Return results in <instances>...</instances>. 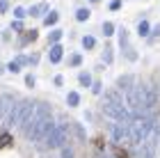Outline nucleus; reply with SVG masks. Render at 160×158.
Masks as SVG:
<instances>
[{"mask_svg":"<svg viewBox=\"0 0 160 158\" xmlns=\"http://www.w3.org/2000/svg\"><path fill=\"white\" fill-rule=\"evenodd\" d=\"M62 34H64V30H57V28H55V30L48 34V41H50V44H57V41L62 39Z\"/></svg>","mask_w":160,"mask_h":158,"instance_id":"6ab92c4d","label":"nucleus"},{"mask_svg":"<svg viewBox=\"0 0 160 158\" xmlns=\"http://www.w3.org/2000/svg\"><path fill=\"white\" fill-rule=\"evenodd\" d=\"M89 16H92V12L87 9V7H80V9L76 12V18H78V21H87Z\"/></svg>","mask_w":160,"mask_h":158,"instance_id":"a211bd4d","label":"nucleus"},{"mask_svg":"<svg viewBox=\"0 0 160 158\" xmlns=\"http://www.w3.org/2000/svg\"><path fill=\"white\" fill-rule=\"evenodd\" d=\"M43 12H48V5L46 3H39V5L30 7V12H28V14H30V16H41Z\"/></svg>","mask_w":160,"mask_h":158,"instance_id":"f8f14e48","label":"nucleus"},{"mask_svg":"<svg viewBox=\"0 0 160 158\" xmlns=\"http://www.w3.org/2000/svg\"><path fill=\"white\" fill-rule=\"evenodd\" d=\"M133 85H135V78H133V76H121L119 80H117V87H119L121 92H128Z\"/></svg>","mask_w":160,"mask_h":158,"instance_id":"9d476101","label":"nucleus"},{"mask_svg":"<svg viewBox=\"0 0 160 158\" xmlns=\"http://www.w3.org/2000/svg\"><path fill=\"white\" fill-rule=\"evenodd\" d=\"M9 9V3H7V0H0V12H7Z\"/></svg>","mask_w":160,"mask_h":158,"instance_id":"c9c22d12","label":"nucleus"},{"mask_svg":"<svg viewBox=\"0 0 160 158\" xmlns=\"http://www.w3.org/2000/svg\"><path fill=\"white\" fill-rule=\"evenodd\" d=\"M32 110H34V103L32 101H28V99H23V101H18L16 105L9 110V115L5 117V126H23L25 124V119L32 115Z\"/></svg>","mask_w":160,"mask_h":158,"instance_id":"20e7f679","label":"nucleus"},{"mask_svg":"<svg viewBox=\"0 0 160 158\" xmlns=\"http://www.w3.org/2000/svg\"><path fill=\"white\" fill-rule=\"evenodd\" d=\"M119 7H121V0H112V3H110V9H112V12H117Z\"/></svg>","mask_w":160,"mask_h":158,"instance_id":"72a5a7b5","label":"nucleus"},{"mask_svg":"<svg viewBox=\"0 0 160 158\" xmlns=\"http://www.w3.org/2000/svg\"><path fill=\"white\" fill-rule=\"evenodd\" d=\"M126 57H128V60H137V53H135V48H126Z\"/></svg>","mask_w":160,"mask_h":158,"instance_id":"7c9ffc66","label":"nucleus"},{"mask_svg":"<svg viewBox=\"0 0 160 158\" xmlns=\"http://www.w3.org/2000/svg\"><path fill=\"white\" fill-rule=\"evenodd\" d=\"M34 83H37V80H34V76L28 74V76H25V85H28V87H34Z\"/></svg>","mask_w":160,"mask_h":158,"instance_id":"bb28decb","label":"nucleus"},{"mask_svg":"<svg viewBox=\"0 0 160 158\" xmlns=\"http://www.w3.org/2000/svg\"><path fill=\"white\" fill-rule=\"evenodd\" d=\"M158 138H160V135L156 133V138H151V135H149V138H147V140L142 142V158H153V156H156Z\"/></svg>","mask_w":160,"mask_h":158,"instance_id":"0eeeda50","label":"nucleus"},{"mask_svg":"<svg viewBox=\"0 0 160 158\" xmlns=\"http://www.w3.org/2000/svg\"><path fill=\"white\" fill-rule=\"evenodd\" d=\"M62 55H64V48H62L60 44H53V46H50V51H48V60L53 62V64L60 62V60H62Z\"/></svg>","mask_w":160,"mask_h":158,"instance_id":"1a4fd4ad","label":"nucleus"},{"mask_svg":"<svg viewBox=\"0 0 160 158\" xmlns=\"http://www.w3.org/2000/svg\"><path fill=\"white\" fill-rule=\"evenodd\" d=\"M39 62V55L37 53H34V55H30V57H28V64H37Z\"/></svg>","mask_w":160,"mask_h":158,"instance_id":"f704fd0d","label":"nucleus"},{"mask_svg":"<svg viewBox=\"0 0 160 158\" xmlns=\"http://www.w3.org/2000/svg\"><path fill=\"white\" fill-rule=\"evenodd\" d=\"M14 16H16V21H21V18L28 16V12L23 9V7H16V9H14Z\"/></svg>","mask_w":160,"mask_h":158,"instance_id":"b1692460","label":"nucleus"},{"mask_svg":"<svg viewBox=\"0 0 160 158\" xmlns=\"http://www.w3.org/2000/svg\"><path fill=\"white\" fill-rule=\"evenodd\" d=\"M114 154H117V158H128L126 151H121V147H114Z\"/></svg>","mask_w":160,"mask_h":158,"instance_id":"473e14b6","label":"nucleus"},{"mask_svg":"<svg viewBox=\"0 0 160 158\" xmlns=\"http://www.w3.org/2000/svg\"><path fill=\"white\" fill-rule=\"evenodd\" d=\"M103 34H105V37H110V34H114V23H110V21H105V23H103Z\"/></svg>","mask_w":160,"mask_h":158,"instance_id":"412c9836","label":"nucleus"},{"mask_svg":"<svg viewBox=\"0 0 160 158\" xmlns=\"http://www.w3.org/2000/svg\"><path fill=\"white\" fill-rule=\"evenodd\" d=\"M137 34H140V37H149V34H151L149 21H140V23H137Z\"/></svg>","mask_w":160,"mask_h":158,"instance_id":"ddd939ff","label":"nucleus"},{"mask_svg":"<svg viewBox=\"0 0 160 158\" xmlns=\"http://www.w3.org/2000/svg\"><path fill=\"white\" fill-rule=\"evenodd\" d=\"M153 128H156L153 117H147V115H133V119H130V140H133L135 145H142V142L151 135Z\"/></svg>","mask_w":160,"mask_h":158,"instance_id":"7ed1b4c3","label":"nucleus"},{"mask_svg":"<svg viewBox=\"0 0 160 158\" xmlns=\"http://www.w3.org/2000/svg\"><path fill=\"white\" fill-rule=\"evenodd\" d=\"M57 21H60V14H57V12H50V14H48V16H46V18H43V23H46V25L50 28V25H55V23H57Z\"/></svg>","mask_w":160,"mask_h":158,"instance_id":"dca6fc26","label":"nucleus"},{"mask_svg":"<svg viewBox=\"0 0 160 158\" xmlns=\"http://www.w3.org/2000/svg\"><path fill=\"white\" fill-rule=\"evenodd\" d=\"M119 46L121 48L128 46V30H126V28H119Z\"/></svg>","mask_w":160,"mask_h":158,"instance_id":"2eb2a0df","label":"nucleus"},{"mask_svg":"<svg viewBox=\"0 0 160 158\" xmlns=\"http://www.w3.org/2000/svg\"><path fill=\"white\" fill-rule=\"evenodd\" d=\"M14 62H16L18 67H23V64H28V57H25V55H18V57H16Z\"/></svg>","mask_w":160,"mask_h":158,"instance_id":"2f4dec72","label":"nucleus"},{"mask_svg":"<svg viewBox=\"0 0 160 158\" xmlns=\"http://www.w3.org/2000/svg\"><path fill=\"white\" fill-rule=\"evenodd\" d=\"M50 126H53V119H50V105L48 103H34L32 115L25 119V124L21 128H23L25 138L30 142H41Z\"/></svg>","mask_w":160,"mask_h":158,"instance_id":"f257e3e1","label":"nucleus"},{"mask_svg":"<svg viewBox=\"0 0 160 158\" xmlns=\"http://www.w3.org/2000/svg\"><path fill=\"white\" fill-rule=\"evenodd\" d=\"M89 3H101V0H89Z\"/></svg>","mask_w":160,"mask_h":158,"instance_id":"ea45409f","label":"nucleus"},{"mask_svg":"<svg viewBox=\"0 0 160 158\" xmlns=\"http://www.w3.org/2000/svg\"><path fill=\"white\" fill-rule=\"evenodd\" d=\"M5 71H7V67H2V64H0V74H5Z\"/></svg>","mask_w":160,"mask_h":158,"instance_id":"58836bf2","label":"nucleus"},{"mask_svg":"<svg viewBox=\"0 0 160 158\" xmlns=\"http://www.w3.org/2000/svg\"><path fill=\"white\" fill-rule=\"evenodd\" d=\"M153 37H160V23L153 28V34H151V39H153Z\"/></svg>","mask_w":160,"mask_h":158,"instance_id":"e433bc0d","label":"nucleus"},{"mask_svg":"<svg viewBox=\"0 0 160 158\" xmlns=\"http://www.w3.org/2000/svg\"><path fill=\"white\" fill-rule=\"evenodd\" d=\"M34 39H37V30H25L18 39V46H28V44H32Z\"/></svg>","mask_w":160,"mask_h":158,"instance_id":"9b49d317","label":"nucleus"},{"mask_svg":"<svg viewBox=\"0 0 160 158\" xmlns=\"http://www.w3.org/2000/svg\"><path fill=\"white\" fill-rule=\"evenodd\" d=\"M62 158H73V151L69 147H62Z\"/></svg>","mask_w":160,"mask_h":158,"instance_id":"cd10ccee","label":"nucleus"},{"mask_svg":"<svg viewBox=\"0 0 160 158\" xmlns=\"http://www.w3.org/2000/svg\"><path fill=\"white\" fill-rule=\"evenodd\" d=\"M101 108H103V112L108 115V117H112V119H117V121H128V124H130V119H133V115H130L128 108L123 105V99H121V94H119L117 89L108 92V94L103 96Z\"/></svg>","mask_w":160,"mask_h":158,"instance_id":"f03ea898","label":"nucleus"},{"mask_svg":"<svg viewBox=\"0 0 160 158\" xmlns=\"http://www.w3.org/2000/svg\"><path fill=\"white\" fill-rule=\"evenodd\" d=\"M78 80H80V85H82V87H92V76L87 74V71H80Z\"/></svg>","mask_w":160,"mask_h":158,"instance_id":"4468645a","label":"nucleus"},{"mask_svg":"<svg viewBox=\"0 0 160 158\" xmlns=\"http://www.w3.org/2000/svg\"><path fill=\"white\" fill-rule=\"evenodd\" d=\"M67 131H69L67 124H53L46 131V135H43L41 147L43 149H62L64 142H67Z\"/></svg>","mask_w":160,"mask_h":158,"instance_id":"39448f33","label":"nucleus"},{"mask_svg":"<svg viewBox=\"0 0 160 158\" xmlns=\"http://www.w3.org/2000/svg\"><path fill=\"white\" fill-rule=\"evenodd\" d=\"M12 30H16V32H23V23H21V21H14V23H12Z\"/></svg>","mask_w":160,"mask_h":158,"instance_id":"c85d7f7f","label":"nucleus"},{"mask_svg":"<svg viewBox=\"0 0 160 158\" xmlns=\"http://www.w3.org/2000/svg\"><path fill=\"white\" fill-rule=\"evenodd\" d=\"M67 103H69L71 108H73V105H78V103H80V94H78V92H69V96H67Z\"/></svg>","mask_w":160,"mask_h":158,"instance_id":"aec40b11","label":"nucleus"},{"mask_svg":"<svg viewBox=\"0 0 160 158\" xmlns=\"http://www.w3.org/2000/svg\"><path fill=\"white\" fill-rule=\"evenodd\" d=\"M82 46L87 48V51H92V48L96 46V39H94L92 34H85V37H82Z\"/></svg>","mask_w":160,"mask_h":158,"instance_id":"f3484780","label":"nucleus"},{"mask_svg":"<svg viewBox=\"0 0 160 158\" xmlns=\"http://www.w3.org/2000/svg\"><path fill=\"white\" fill-rule=\"evenodd\" d=\"M126 138H130V124L128 121H117L114 124V142H123Z\"/></svg>","mask_w":160,"mask_h":158,"instance_id":"6e6552de","label":"nucleus"},{"mask_svg":"<svg viewBox=\"0 0 160 158\" xmlns=\"http://www.w3.org/2000/svg\"><path fill=\"white\" fill-rule=\"evenodd\" d=\"M9 142H12V135H9V133H2V135H0V149L7 147Z\"/></svg>","mask_w":160,"mask_h":158,"instance_id":"5701e85b","label":"nucleus"},{"mask_svg":"<svg viewBox=\"0 0 160 158\" xmlns=\"http://www.w3.org/2000/svg\"><path fill=\"white\" fill-rule=\"evenodd\" d=\"M7 71H12V74H18V71H21V67H18L16 62H9V64H7Z\"/></svg>","mask_w":160,"mask_h":158,"instance_id":"a878e982","label":"nucleus"},{"mask_svg":"<svg viewBox=\"0 0 160 158\" xmlns=\"http://www.w3.org/2000/svg\"><path fill=\"white\" fill-rule=\"evenodd\" d=\"M69 64H71V67H80V64H82V55H78V53L71 55L69 57Z\"/></svg>","mask_w":160,"mask_h":158,"instance_id":"4be33fe9","label":"nucleus"},{"mask_svg":"<svg viewBox=\"0 0 160 158\" xmlns=\"http://www.w3.org/2000/svg\"><path fill=\"white\" fill-rule=\"evenodd\" d=\"M103 60H105V64H112V48H105L103 51Z\"/></svg>","mask_w":160,"mask_h":158,"instance_id":"393cba45","label":"nucleus"},{"mask_svg":"<svg viewBox=\"0 0 160 158\" xmlns=\"http://www.w3.org/2000/svg\"><path fill=\"white\" fill-rule=\"evenodd\" d=\"M14 101H16V96L9 94V92H5V94H0V121H2L7 115H9V110L14 108Z\"/></svg>","mask_w":160,"mask_h":158,"instance_id":"423d86ee","label":"nucleus"},{"mask_svg":"<svg viewBox=\"0 0 160 158\" xmlns=\"http://www.w3.org/2000/svg\"><path fill=\"white\" fill-rule=\"evenodd\" d=\"M101 87H103L101 83H92V92H94V94H101V92H103Z\"/></svg>","mask_w":160,"mask_h":158,"instance_id":"c756f323","label":"nucleus"},{"mask_svg":"<svg viewBox=\"0 0 160 158\" xmlns=\"http://www.w3.org/2000/svg\"><path fill=\"white\" fill-rule=\"evenodd\" d=\"M55 85H64V78L62 76H55Z\"/></svg>","mask_w":160,"mask_h":158,"instance_id":"4c0bfd02","label":"nucleus"}]
</instances>
